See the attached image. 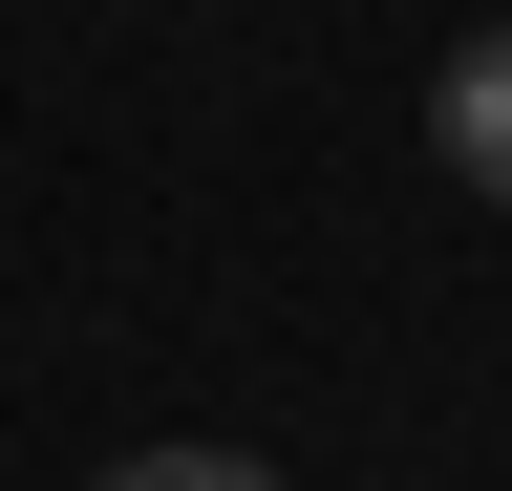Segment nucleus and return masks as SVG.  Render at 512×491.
I'll return each mask as SVG.
<instances>
[{"label": "nucleus", "mask_w": 512, "mask_h": 491, "mask_svg": "<svg viewBox=\"0 0 512 491\" xmlns=\"http://www.w3.org/2000/svg\"><path fill=\"white\" fill-rule=\"evenodd\" d=\"M427 150H448V171H470V193L512 214V22H470V43H448V86H427Z\"/></svg>", "instance_id": "obj_1"}, {"label": "nucleus", "mask_w": 512, "mask_h": 491, "mask_svg": "<svg viewBox=\"0 0 512 491\" xmlns=\"http://www.w3.org/2000/svg\"><path fill=\"white\" fill-rule=\"evenodd\" d=\"M107 491H278V470H256V449H128Z\"/></svg>", "instance_id": "obj_2"}]
</instances>
